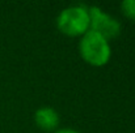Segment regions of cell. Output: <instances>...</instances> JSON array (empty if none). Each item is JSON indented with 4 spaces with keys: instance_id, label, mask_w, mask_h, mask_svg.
I'll return each instance as SVG.
<instances>
[{
    "instance_id": "1",
    "label": "cell",
    "mask_w": 135,
    "mask_h": 133,
    "mask_svg": "<svg viewBox=\"0 0 135 133\" xmlns=\"http://www.w3.org/2000/svg\"><path fill=\"white\" fill-rule=\"evenodd\" d=\"M56 26L64 35H84L89 30L88 8L84 5H72L63 9L56 18Z\"/></svg>"
},
{
    "instance_id": "2",
    "label": "cell",
    "mask_w": 135,
    "mask_h": 133,
    "mask_svg": "<svg viewBox=\"0 0 135 133\" xmlns=\"http://www.w3.org/2000/svg\"><path fill=\"white\" fill-rule=\"evenodd\" d=\"M79 50H80V55L84 59V61H87L93 67L105 65L112 56V50H110L109 42L101 35L90 30H88L83 35L80 44H79Z\"/></svg>"
},
{
    "instance_id": "3",
    "label": "cell",
    "mask_w": 135,
    "mask_h": 133,
    "mask_svg": "<svg viewBox=\"0 0 135 133\" xmlns=\"http://www.w3.org/2000/svg\"><path fill=\"white\" fill-rule=\"evenodd\" d=\"M89 13V30L94 31L96 34L101 35L106 41L114 39L121 33V25L119 22L113 18L112 16L102 12L98 7H90L88 8Z\"/></svg>"
},
{
    "instance_id": "4",
    "label": "cell",
    "mask_w": 135,
    "mask_h": 133,
    "mask_svg": "<svg viewBox=\"0 0 135 133\" xmlns=\"http://www.w3.org/2000/svg\"><path fill=\"white\" fill-rule=\"evenodd\" d=\"M34 121L38 128H41L42 131H46V132H50V131L56 129L59 124V115L51 107H42L36 111Z\"/></svg>"
},
{
    "instance_id": "5",
    "label": "cell",
    "mask_w": 135,
    "mask_h": 133,
    "mask_svg": "<svg viewBox=\"0 0 135 133\" xmlns=\"http://www.w3.org/2000/svg\"><path fill=\"white\" fill-rule=\"evenodd\" d=\"M121 8H122L123 14L129 20L135 22V0H125V1H122Z\"/></svg>"
},
{
    "instance_id": "6",
    "label": "cell",
    "mask_w": 135,
    "mask_h": 133,
    "mask_svg": "<svg viewBox=\"0 0 135 133\" xmlns=\"http://www.w3.org/2000/svg\"><path fill=\"white\" fill-rule=\"evenodd\" d=\"M55 133H79L78 131H75V129H68V128H64V129H59V131H56Z\"/></svg>"
}]
</instances>
